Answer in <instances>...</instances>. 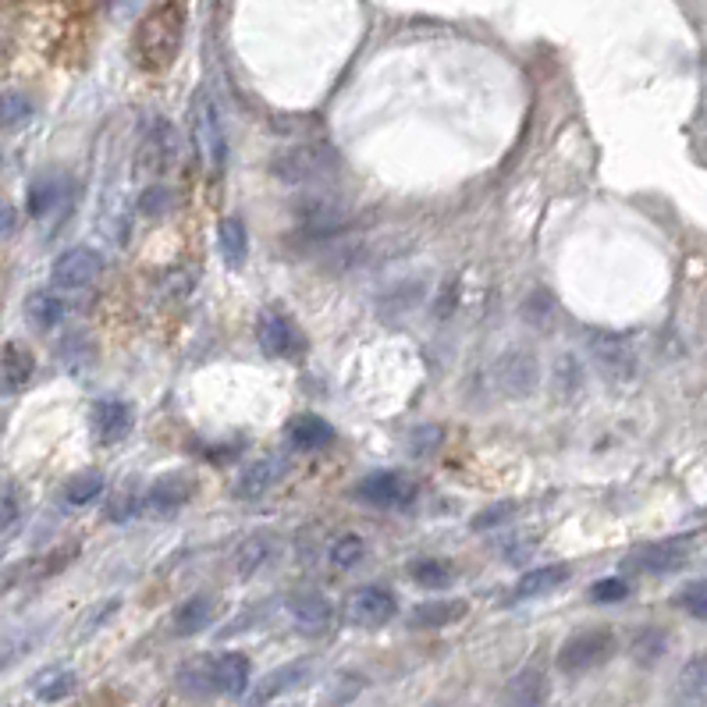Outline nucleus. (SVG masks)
I'll return each mask as SVG.
<instances>
[{"mask_svg": "<svg viewBox=\"0 0 707 707\" xmlns=\"http://www.w3.org/2000/svg\"><path fill=\"white\" fill-rule=\"evenodd\" d=\"M689 559V537H669V540H654L633 554V565L643 569V573H675L680 565H686Z\"/></svg>", "mask_w": 707, "mask_h": 707, "instance_id": "nucleus-17", "label": "nucleus"}, {"mask_svg": "<svg viewBox=\"0 0 707 707\" xmlns=\"http://www.w3.org/2000/svg\"><path fill=\"white\" fill-rule=\"evenodd\" d=\"M551 384H554V391H559V399H573L583 388V363L573 352H562L559 359H554Z\"/></svg>", "mask_w": 707, "mask_h": 707, "instance_id": "nucleus-33", "label": "nucleus"}, {"mask_svg": "<svg viewBox=\"0 0 707 707\" xmlns=\"http://www.w3.org/2000/svg\"><path fill=\"white\" fill-rule=\"evenodd\" d=\"M395 611H399V601L381 583L359 586V591L349 597V605H345L349 622L352 626H363V629H378V626L391 622V619H395Z\"/></svg>", "mask_w": 707, "mask_h": 707, "instance_id": "nucleus-11", "label": "nucleus"}, {"mask_svg": "<svg viewBox=\"0 0 707 707\" xmlns=\"http://www.w3.org/2000/svg\"><path fill=\"white\" fill-rule=\"evenodd\" d=\"M675 689L689 707H707V654H694L686 661Z\"/></svg>", "mask_w": 707, "mask_h": 707, "instance_id": "nucleus-29", "label": "nucleus"}, {"mask_svg": "<svg viewBox=\"0 0 707 707\" xmlns=\"http://www.w3.org/2000/svg\"><path fill=\"white\" fill-rule=\"evenodd\" d=\"M189 122H192V143H195V149H200L203 164L210 171H221L224 160H228V135H224L221 111L206 89H200V93L192 97Z\"/></svg>", "mask_w": 707, "mask_h": 707, "instance_id": "nucleus-4", "label": "nucleus"}, {"mask_svg": "<svg viewBox=\"0 0 707 707\" xmlns=\"http://www.w3.org/2000/svg\"><path fill=\"white\" fill-rule=\"evenodd\" d=\"M29 117H33V103H29L22 93H8L4 97V132L22 128Z\"/></svg>", "mask_w": 707, "mask_h": 707, "instance_id": "nucleus-41", "label": "nucleus"}, {"mask_svg": "<svg viewBox=\"0 0 707 707\" xmlns=\"http://www.w3.org/2000/svg\"><path fill=\"white\" fill-rule=\"evenodd\" d=\"M289 615L303 633H324L330 619H335V608L321 591H295L289 597Z\"/></svg>", "mask_w": 707, "mask_h": 707, "instance_id": "nucleus-18", "label": "nucleus"}, {"mask_svg": "<svg viewBox=\"0 0 707 707\" xmlns=\"http://www.w3.org/2000/svg\"><path fill=\"white\" fill-rule=\"evenodd\" d=\"M665 633L661 629H640L637 640H633V658L640 661V665H651V661H658L661 654H665Z\"/></svg>", "mask_w": 707, "mask_h": 707, "instance_id": "nucleus-39", "label": "nucleus"}, {"mask_svg": "<svg viewBox=\"0 0 707 707\" xmlns=\"http://www.w3.org/2000/svg\"><path fill=\"white\" fill-rule=\"evenodd\" d=\"M71 689H75V672L71 669H47V672H40L33 680V694L40 700H47V704L68 697Z\"/></svg>", "mask_w": 707, "mask_h": 707, "instance_id": "nucleus-34", "label": "nucleus"}, {"mask_svg": "<svg viewBox=\"0 0 707 707\" xmlns=\"http://www.w3.org/2000/svg\"><path fill=\"white\" fill-rule=\"evenodd\" d=\"M352 494L363 505L373 508H405L409 502H416V480L402 470H378V473H367L359 484L352 487Z\"/></svg>", "mask_w": 707, "mask_h": 707, "instance_id": "nucleus-7", "label": "nucleus"}, {"mask_svg": "<svg viewBox=\"0 0 707 707\" xmlns=\"http://www.w3.org/2000/svg\"><path fill=\"white\" fill-rule=\"evenodd\" d=\"M569 576H573V569L569 565H540V569H530L519 583H516V591L508 601H530V597H545L551 591H559V586L569 583Z\"/></svg>", "mask_w": 707, "mask_h": 707, "instance_id": "nucleus-23", "label": "nucleus"}, {"mask_svg": "<svg viewBox=\"0 0 707 707\" xmlns=\"http://www.w3.org/2000/svg\"><path fill=\"white\" fill-rule=\"evenodd\" d=\"M168 206H171V192L160 189V186H154V189H149V192L143 195V200H139V210H143L146 217H160Z\"/></svg>", "mask_w": 707, "mask_h": 707, "instance_id": "nucleus-44", "label": "nucleus"}, {"mask_svg": "<svg viewBox=\"0 0 707 707\" xmlns=\"http://www.w3.org/2000/svg\"><path fill=\"white\" fill-rule=\"evenodd\" d=\"M11 228H14V210L4 206V232H11Z\"/></svg>", "mask_w": 707, "mask_h": 707, "instance_id": "nucleus-46", "label": "nucleus"}, {"mask_svg": "<svg viewBox=\"0 0 707 707\" xmlns=\"http://www.w3.org/2000/svg\"><path fill=\"white\" fill-rule=\"evenodd\" d=\"M68 195V178L61 175H43L36 178L33 186H29V195H25V210H29V217H50L57 206H61V200Z\"/></svg>", "mask_w": 707, "mask_h": 707, "instance_id": "nucleus-22", "label": "nucleus"}, {"mask_svg": "<svg viewBox=\"0 0 707 707\" xmlns=\"http://www.w3.org/2000/svg\"><path fill=\"white\" fill-rule=\"evenodd\" d=\"M508 513H513V508H508V505H502V508H491V513H484V516H476V519H473V526H476V530H484V526H491V523H498V519H505Z\"/></svg>", "mask_w": 707, "mask_h": 707, "instance_id": "nucleus-45", "label": "nucleus"}, {"mask_svg": "<svg viewBox=\"0 0 707 707\" xmlns=\"http://www.w3.org/2000/svg\"><path fill=\"white\" fill-rule=\"evenodd\" d=\"M554 313H559V306H554L551 292L537 289V292L526 295V303H523V321L530 324V327L548 330V327H551V321H554Z\"/></svg>", "mask_w": 707, "mask_h": 707, "instance_id": "nucleus-37", "label": "nucleus"}, {"mask_svg": "<svg viewBox=\"0 0 707 707\" xmlns=\"http://www.w3.org/2000/svg\"><path fill=\"white\" fill-rule=\"evenodd\" d=\"M103 494V476L97 470H86V473H75L68 484H65V502L71 508H79V505H89V502H97Z\"/></svg>", "mask_w": 707, "mask_h": 707, "instance_id": "nucleus-36", "label": "nucleus"}, {"mask_svg": "<svg viewBox=\"0 0 707 707\" xmlns=\"http://www.w3.org/2000/svg\"><path fill=\"white\" fill-rule=\"evenodd\" d=\"M675 605H680L686 615H694V619L707 622V580L686 583L683 591L675 594Z\"/></svg>", "mask_w": 707, "mask_h": 707, "instance_id": "nucleus-38", "label": "nucleus"}, {"mask_svg": "<svg viewBox=\"0 0 707 707\" xmlns=\"http://www.w3.org/2000/svg\"><path fill=\"white\" fill-rule=\"evenodd\" d=\"M139 508H143V498H139V494L122 491V494H114V498H111V505H108V519L125 523V519H132L135 513H139Z\"/></svg>", "mask_w": 707, "mask_h": 707, "instance_id": "nucleus-42", "label": "nucleus"}, {"mask_svg": "<svg viewBox=\"0 0 707 707\" xmlns=\"http://www.w3.org/2000/svg\"><path fill=\"white\" fill-rule=\"evenodd\" d=\"M57 356H61V363L68 370H86L89 363H93L97 345H93V338L86 335V330H68V335L57 341Z\"/></svg>", "mask_w": 707, "mask_h": 707, "instance_id": "nucleus-32", "label": "nucleus"}, {"mask_svg": "<svg viewBox=\"0 0 707 707\" xmlns=\"http://www.w3.org/2000/svg\"><path fill=\"white\" fill-rule=\"evenodd\" d=\"M615 633L611 629H583L573 633L559 647V672L565 675H583L591 669H601L615 654Z\"/></svg>", "mask_w": 707, "mask_h": 707, "instance_id": "nucleus-5", "label": "nucleus"}, {"mask_svg": "<svg viewBox=\"0 0 707 707\" xmlns=\"http://www.w3.org/2000/svg\"><path fill=\"white\" fill-rule=\"evenodd\" d=\"M249 658L246 654H217V658H200L189 661L182 669V683L200 689V694H224V697H243L249 694Z\"/></svg>", "mask_w": 707, "mask_h": 707, "instance_id": "nucleus-2", "label": "nucleus"}, {"mask_svg": "<svg viewBox=\"0 0 707 707\" xmlns=\"http://www.w3.org/2000/svg\"><path fill=\"white\" fill-rule=\"evenodd\" d=\"M4 391L14 395V391H22L29 381H33V370H36V359L33 352L25 349L19 341H4Z\"/></svg>", "mask_w": 707, "mask_h": 707, "instance_id": "nucleus-27", "label": "nucleus"}, {"mask_svg": "<svg viewBox=\"0 0 707 707\" xmlns=\"http://www.w3.org/2000/svg\"><path fill=\"white\" fill-rule=\"evenodd\" d=\"M341 168L338 149H330L327 143H299L281 149V154L270 160V171L281 178L284 186H321L330 175Z\"/></svg>", "mask_w": 707, "mask_h": 707, "instance_id": "nucleus-3", "label": "nucleus"}, {"mask_svg": "<svg viewBox=\"0 0 707 707\" xmlns=\"http://www.w3.org/2000/svg\"><path fill=\"white\" fill-rule=\"evenodd\" d=\"M430 707H441V704H430Z\"/></svg>", "mask_w": 707, "mask_h": 707, "instance_id": "nucleus-47", "label": "nucleus"}, {"mask_svg": "<svg viewBox=\"0 0 707 707\" xmlns=\"http://www.w3.org/2000/svg\"><path fill=\"white\" fill-rule=\"evenodd\" d=\"M22 505H25V498H22L19 484H14V480H4V498H0V523H4V537L14 534V523H19Z\"/></svg>", "mask_w": 707, "mask_h": 707, "instance_id": "nucleus-40", "label": "nucleus"}, {"mask_svg": "<svg viewBox=\"0 0 707 707\" xmlns=\"http://www.w3.org/2000/svg\"><path fill=\"white\" fill-rule=\"evenodd\" d=\"M505 707H548V672L545 665H526L505 689Z\"/></svg>", "mask_w": 707, "mask_h": 707, "instance_id": "nucleus-19", "label": "nucleus"}, {"mask_svg": "<svg viewBox=\"0 0 707 707\" xmlns=\"http://www.w3.org/2000/svg\"><path fill=\"white\" fill-rule=\"evenodd\" d=\"M310 675H313V661H310V658L289 661V665L267 672L260 683H252L249 704H252V707H267L270 700H281L284 694H292V689H299L303 683H310Z\"/></svg>", "mask_w": 707, "mask_h": 707, "instance_id": "nucleus-14", "label": "nucleus"}, {"mask_svg": "<svg viewBox=\"0 0 707 707\" xmlns=\"http://www.w3.org/2000/svg\"><path fill=\"white\" fill-rule=\"evenodd\" d=\"M281 537L278 534H270V530H257V534H249L246 540H238V548L232 551V569L243 580H252V576H260L263 569H270L278 559H281Z\"/></svg>", "mask_w": 707, "mask_h": 707, "instance_id": "nucleus-12", "label": "nucleus"}, {"mask_svg": "<svg viewBox=\"0 0 707 707\" xmlns=\"http://www.w3.org/2000/svg\"><path fill=\"white\" fill-rule=\"evenodd\" d=\"M195 494V480L189 473H164L143 494V508L149 516H171L178 508H186Z\"/></svg>", "mask_w": 707, "mask_h": 707, "instance_id": "nucleus-13", "label": "nucleus"}, {"mask_svg": "<svg viewBox=\"0 0 707 707\" xmlns=\"http://www.w3.org/2000/svg\"><path fill=\"white\" fill-rule=\"evenodd\" d=\"M465 615V605L462 601H430V605H419L413 608L409 615V626L416 629H438V626H448Z\"/></svg>", "mask_w": 707, "mask_h": 707, "instance_id": "nucleus-31", "label": "nucleus"}, {"mask_svg": "<svg viewBox=\"0 0 707 707\" xmlns=\"http://www.w3.org/2000/svg\"><path fill=\"white\" fill-rule=\"evenodd\" d=\"M89 430H93L97 445H117L128 438L132 430V405L122 399H103L89 413Z\"/></svg>", "mask_w": 707, "mask_h": 707, "instance_id": "nucleus-16", "label": "nucleus"}, {"mask_svg": "<svg viewBox=\"0 0 707 707\" xmlns=\"http://www.w3.org/2000/svg\"><path fill=\"white\" fill-rule=\"evenodd\" d=\"M409 580L419 586H430V591H441L451 580H456V569L445 559H413L409 562Z\"/></svg>", "mask_w": 707, "mask_h": 707, "instance_id": "nucleus-35", "label": "nucleus"}, {"mask_svg": "<svg viewBox=\"0 0 707 707\" xmlns=\"http://www.w3.org/2000/svg\"><path fill=\"white\" fill-rule=\"evenodd\" d=\"M186 43V0H157L132 33V57L149 75L168 71Z\"/></svg>", "mask_w": 707, "mask_h": 707, "instance_id": "nucleus-1", "label": "nucleus"}, {"mask_svg": "<svg viewBox=\"0 0 707 707\" xmlns=\"http://www.w3.org/2000/svg\"><path fill=\"white\" fill-rule=\"evenodd\" d=\"M281 473H284V462H281V459H274V456L257 459L252 465H246L243 473H238V480H235V498H238V502H257V498H263V494L281 480Z\"/></svg>", "mask_w": 707, "mask_h": 707, "instance_id": "nucleus-20", "label": "nucleus"}, {"mask_svg": "<svg viewBox=\"0 0 707 707\" xmlns=\"http://www.w3.org/2000/svg\"><path fill=\"white\" fill-rule=\"evenodd\" d=\"M217 249H221V260L228 267H243L246 263V252H249V235H246V224L243 217H224L221 228H217Z\"/></svg>", "mask_w": 707, "mask_h": 707, "instance_id": "nucleus-28", "label": "nucleus"}, {"mask_svg": "<svg viewBox=\"0 0 707 707\" xmlns=\"http://www.w3.org/2000/svg\"><path fill=\"white\" fill-rule=\"evenodd\" d=\"M178 132L168 117H149L139 135V171L168 175L178 164Z\"/></svg>", "mask_w": 707, "mask_h": 707, "instance_id": "nucleus-9", "label": "nucleus"}, {"mask_svg": "<svg viewBox=\"0 0 707 707\" xmlns=\"http://www.w3.org/2000/svg\"><path fill=\"white\" fill-rule=\"evenodd\" d=\"M591 359H594V370L608 384H629L637 373L633 341H629L626 335H615V330H594L591 335Z\"/></svg>", "mask_w": 707, "mask_h": 707, "instance_id": "nucleus-6", "label": "nucleus"}, {"mask_svg": "<svg viewBox=\"0 0 707 707\" xmlns=\"http://www.w3.org/2000/svg\"><path fill=\"white\" fill-rule=\"evenodd\" d=\"M491 378H494V388H498L505 399H530L537 381H540L537 356L530 349H508L494 359Z\"/></svg>", "mask_w": 707, "mask_h": 707, "instance_id": "nucleus-8", "label": "nucleus"}, {"mask_svg": "<svg viewBox=\"0 0 707 707\" xmlns=\"http://www.w3.org/2000/svg\"><path fill=\"white\" fill-rule=\"evenodd\" d=\"M257 338H260V349L270 359H292V356H299V352L306 349L303 330H299V324L284 310H278V306H267L260 313Z\"/></svg>", "mask_w": 707, "mask_h": 707, "instance_id": "nucleus-10", "label": "nucleus"}, {"mask_svg": "<svg viewBox=\"0 0 707 707\" xmlns=\"http://www.w3.org/2000/svg\"><path fill=\"white\" fill-rule=\"evenodd\" d=\"M210 619H214V601H210L206 594H195V597L182 601V605L175 608L171 633L175 637H195L200 629L210 626Z\"/></svg>", "mask_w": 707, "mask_h": 707, "instance_id": "nucleus-25", "label": "nucleus"}, {"mask_svg": "<svg viewBox=\"0 0 707 707\" xmlns=\"http://www.w3.org/2000/svg\"><path fill=\"white\" fill-rule=\"evenodd\" d=\"M629 594V586L622 580H601L591 586V601H597V605H611V601H622Z\"/></svg>", "mask_w": 707, "mask_h": 707, "instance_id": "nucleus-43", "label": "nucleus"}, {"mask_svg": "<svg viewBox=\"0 0 707 707\" xmlns=\"http://www.w3.org/2000/svg\"><path fill=\"white\" fill-rule=\"evenodd\" d=\"M295 214H299V224H303L310 235H335L345 224V206L327 200V195H306Z\"/></svg>", "mask_w": 707, "mask_h": 707, "instance_id": "nucleus-21", "label": "nucleus"}, {"mask_svg": "<svg viewBox=\"0 0 707 707\" xmlns=\"http://www.w3.org/2000/svg\"><path fill=\"white\" fill-rule=\"evenodd\" d=\"M103 270V260L93 246H75V249H65L61 257L54 260V284L57 289H86V284H93L97 274Z\"/></svg>", "mask_w": 707, "mask_h": 707, "instance_id": "nucleus-15", "label": "nucleus"}, {"mask_svg": "<svg viewBox=\"0 0 707 707\" xmlns=\"http://www.w3.org/2000/svg\"><path fill=\"white\" fill-rule=\"evenodd\" d=\"M367 540L359 537V534H338L335 540L327 545V562L338 569V573H349V569H356L359 562L367 559Z\"/></svg>", "mask_w": 707, "mask_h": 707, "instance_id": "nucleus-30", "label": "nucleus"}, {"mask_svg": "<svg viewBox=\"0 0 707 707\" xmlns=\"http://www.w3.org/2000/svg\"><path fill=\"white\" fill-rule=\"evenodd\" d=\"M284 434H289V445H295L299 451L327 448L330 441H335V427H330L327 419L317 413H299Z\"/></svg>", "mask_w": 707, "mask_h": 707, "instance_id": "nucleus-24", "label": "nucleus"}, {"mask_svg": "<svg viewBox=\"0 0 707 707\" xmlns=\"http://www.w3.org/2000/svg\"><path fill=\"white\" fill-rule=\"evenodd\" d=\"M65 299L57 295L54 289H36L33 295L25 299V317L36 330H54L57 324L65 321Z\"/></svg>", "mask_w": 707, "mask_h": 707, "instance_id": "nucleus-26", "label": "nucleus"}]
</instances>
